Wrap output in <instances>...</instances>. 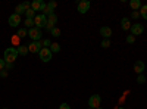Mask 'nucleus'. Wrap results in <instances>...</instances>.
<instances>
[{"label":"nucleus","instance_id":"f257e3e1","mask_svg":"<svg viewBox=\"0 0 147 109\" xmlns=\"http://www.w3.org/2000/svg\"><path fill=\"white\" fill-rule=\"evenodd\" d=\"M18 49L16 47H7V49L5 50V62L7 64H13L16 58H18Z\"/></svg>","mask_w":147,"mask_h":109},{"label":"nucleus","instance_id":"f03ea898","mask_svg":"<svg viewBox=\"0 0 147 109\" xmlns=\"http://www.w3.org/2000/svg\"><path fill=\"white\" fill-rule=\"evenodd\" d=\"M34 25H35V28H46V25H47V16L43 14V15H35V18H34Z\"/></svg>","mask_w":147,"mask_h":109},{"label":"nucleus","instance_id":"7ed1b4c3","mask_svg":"<svg viewBox=\"0 0 147 109\" xmlns=\"http://www.w3.org/2000/svg\"><path fill=\"white\" fill-rule=\"evenodd\" d=\"M100 103H102V97L99 94H93L91 97L88 99V106L91 109H97V108H100Z\"/></svg>","mask_w":147,"mask_h":109},{"label":"nucleus","instance_id":"20e7f679","mask_svg":"<svg viewBox=\"0 0 147 109\" xmlns=\"http://www.w3.org/2000/svg\"><path fill=\"white\" fill-rule=\"evenodd\" d=\"M53 53L50 49H47V47H43V49L40 50V59L43 60V62H50Z\"/></svg>","mask_w":147,"mask_h":109},{"label":"nucleus","instance_id":"39448f33","mask_svg":"<svg viewBox=\"0 0 147 109\" xmlns=\"http://www.w3.org/2000/svg\"><path fill=\"white\" fill-rule=\"evenodd\" d=\"M28 35H30V37L34 40V41H40L41 40V30L40 28H31V30H28Z\"/></svg>","mask_w":147,"mask_h":109},{"label":"nucleus","instance_id":"423d86ee","mask_svg":"<svg viewBox=\"0 0 147 109\" xmlns=\"http://www.w3.org/2000/svg\"><path fill=\"white\" fill-rule=\"evenodd\" d=\"M41 49H43L41 41H32V43L28 44V50H30L31 53H40Z\"/></svg>","mask_w":147,"mask_h":109},{"label":"nucleus","instance_id":"0eeeda50","mask_svg":"<svg viewBox=\"0 0 147 109\" xmlns=\"http://www.w3.org/2000/svg\"><path fill=\"white\" fill-rule=\"evenodd\" d=\"M77 9H78L80 14H85V12H88V9H90V2L88 0H81L77 6Z\"/></svg>","mask_w":147,"mask_h":109},{"label":"nucleus","instance_id":"6e6552de","mask_svg":"<svg viewBox=\"0 0 147 109\" xmlns=\"http://www.w3.org/2000/svg\"><path fill=\"white\" fill-rule=\"evenodd\" d=\"M47 5L43 2V0H34V2L31 3V9L34 10V12H38V10H43L44 7H46Z\"/></svg>","mask_w":147,"mask_h":109},{"label":"nucleus","instance_id":"1a4fd4ad","mask_svg":"<svg viewBox=\"0 0 147 109\" xmlns=\"http://www.w3.org/2000/svg\"><path fill=\"white\" fill-rule=\"evenodd\" d=\"M19 24H21V15L13 14V15L9 16V25H10V27H18Z\"/></svg>","mask_w":147,"mask_h":109},{"label":"nucleus","instance_id":"9d476101","mask_svg":"<svg viewBox=\"0 0 147 109\" xmlns=\"http://www.w3.org/2000/svg\"><path fill=\"white\" fill-rule=\"evenodd\" d=\"M131 31H132V35H140V34H143L144 28H143L141 24H132V25H131Z\"/></svg>","mask_w":147,"mask_h":109},{"label":"nucleus","instance_id":"9b49d317","mask_svg":"<svg viewBox=\"0 0 147 109\" xmlns=\"http://www.w3.org/2000/svg\"><path fill=\"white\" fill-rule=\"evenodd\" d=\"M144 68H146V65H144V62H141V60H137V62L134 64V71H136L137 74H143Z\"/></svg>","mask_w":147,"mask_h":109},{"label":"nucleus","instance_id":"f8f14e48","mask_svg":"<svg viewBox=\"0 0 147 109\" xmlns=\"http://www.w3.org/2000/svg\"><path fill=\"white\" fill-rule=\"evenodd\" d=\"M100 35H103L105 39H110V35H112V30L109 27H102L100 28Z\"/></svg>","mask_w":147,"mask_h":109},{"label":"nucleus","instance_id":"ddd939ff","mask_svg":"<svg viewBox=\"0 0 147 109\" xmlns=\"http://www.w3.org/2000/svg\"><path fill=\"white\" fill-rule=\"evenodd\" d=\"M121 27H122V30H131V22H129V19L128 18H124L121 21Z\"/></svg>","mask_w":147,"mask_h":109},{"label":"nucleus","instance_id":"4468645a","mask_svg":"<svg viewBox=\"0 0 147 109\" xmlns=\"http://www.w3.org/2000/svg\"><path fill=\"white\" fill-rule=\"evenodd\" d=\"M129 6H131L132 10H138V9L141 7V2H140V0H131Z\"/></svg>","mask_w":147,"mask_h":109},{"label":"nucleus","instance_id":"2eb2a0df","mask_svg":"<svg viewBox=\"0 0 147 109\" xmlns=\"http://www.w3.org/2000/svg\"><path fill=\"white\" fill-rule=\"evenodd\" d=\"M56 22H57V16H56L55 14H52V15H49V16H47V24H50V25H55Z\"/></svg>","mask_w":147,"mask_h":109},{"label":"nucleus","instance_id":"dca6fc26","mask_svg":"<svg viewBox=\"0 0 147 109\" xmlns=\"http://www.w3.org/2000/svg\"><path fill=\"white\" fill-rule=\"evenodd\" d=\"M28 52H30V50H28V46H19V47H18V53L22 55V56H25Z\"/></svg>","mask_w":147,"mask_h":109},{"label":"nucleus","instance_id":"f3484780","mask_svg":"<svg viewBox=\"0 0 147 109\" xmlns=\"http://www.w3.org/2000/svg\"><path fill=\"white\" fill-rule=\"evenodd\" d=\"M16 35H18L19 39H24V37H27V35H28V31H27V28H21V30H18Z\"/></svg>","mask_w":147,"mask_h":109},{"label":"nucleus","instance_id":"a211bd4d","mask_svg":"<svg viewBox=\"0 0 147 109\" xmlns=\"http://www.w3.org/2000/svg\"><path fill=\"white\" fill-rule=\"evenodd\" d=\"M50 50H52V53H57V52H60V46H59V43H52Z\"/></svg>","mask_w":147,"mask_h":109},{"label":"nucleus","instance_id":"6ab92c4d","mask_svg":"<svg viewBox=\"0 0 147 109\" xmlns=\"http://www.w3.org/2000/svg\"><path fill=\"white\" fill-rule=\"evenodd\" d=\"M140 16H143L144 19H147V5L140 7Z\"/></svg>","mask_w":147,"mask_h":109},{"label":"nucleus","instance_id":"aec40b11","mask_svg":"<svg viewBox=\"0 0 147 109\" xmlns=\"http://www.w3.org/2000/svg\"><path fill=\"white\" fill-rule=\"evenodd\" d=\"M15 14L16 15H22V14H25V7H24L22 5H18L16 9H15Z\"/></svg>","mask_w":147,"mask_h":109},{"label":"nucleus","instance_id":"412c9836","mask_svg":"<svg viewBox=\"0 0 147 109\" xmlns=\"http://www.w3.org/2000/svg\"><path fill=\"white\" fill-rule=\"evenodd\" d=\"M25 28H28V30L34 28V19H30V18L25 19Z\"/></svg>","mask_w":147,"mask_h":109},{"label":"nucleus","instance_id":"4be33fe9","mask_svg":"<svg viewBox=\"0 0 147 109\" xmlns=\"http://www.w3.org/2000/svg\"><path fill=\"white\" fill-rule=\"evenodd\" d=\"M25 15H27V18H30V19H34V18H35V12H34L32 9H28V10L25 12Z\"/></svg>","mask_w":147,"mask_h":109},{"label":"nucleus","instance_id":"5701e85b","mask_svg":"<svg viewBox=\"0 0 147 109\" xmlns=\"http://www.w3.org/2000/svg\"><path fill=\"white\" fill-rule=\"evenodd\" d=\"M50 34H52V35H53V37H59V35H60V30H59V28H56V27H55V28H53V30H52V31H50Z\"/></svg>","mask_w":147,"mask_h":109},{"label":"nucleus","instance_id":"b1692460","mask_svg":"<svg viewBox=\"0 0 147 109\" xmlns=\"http://www.w3.org/2000/svg\"><path fill=\"white\" fill-rule=\"evenodd\" d=\"M56 6H57V3H56V2H50V3H47V7L50 9L52 12L55 10V7H56Z\"/></svg>","mask_w":147,"mask_h":109},{"label":"nucleus","instance_id":"393cba45","mask_svg":"<svg viewBox=\"0 0 147 109\" xmlns=\"http://www.w3.org/2000/svg\"><path fill=\"white\" fill-rule=\"evenodd\" d=\"M41 44H43L44 47H47V49H49V47H50V46H52V43H50V40H47V39H46V40H43V41H41Z\"/></svg>","mask_w":147,"mask_h":109},{"label":"nucleus","instance_id":"a878e982","mask_svg":"<svg viewBox=\"0 0 147 109\" xmlns=\"http://www.w3.org/2000/svg\"><path fill=\"white\" fill-rule=\"evenodd\" d=\"M137 83H140V84L146 83V77H144L143 74H140V75H138V78H137Z\"/></svg>","mask_w":147,"mask_h":109},{"label":"nucleus","instance_id":"bb28decb","mask_svg":"<svg viewBox=\"0 0 147 109\" xmlns=\"http://www.w3.org/2000/svg\"><path fill=\"white\" fill-rule=\"evenodd\" d=\"M134 41H136V37H134V35H128V37H127V43L132 44Z\"/></svg>","mask_w":147,"mask_h":109},{"label":"nucleus","instance_id":"cd10ccee","mask_svg":"<svg viewBox=\"0 0 147 109\" xmlns=\"http://www.w3.org/2000/svg\"><path fill=\"white\" fill-rule=\"evenodd\" d=\"M102 46H103V47H109V46H110V40H109V39H105V40L102 41Z\"/></svg>","mask_w":147,"mask_h":109},{"label":"nucleus","instance_id":"c85d7f7f","mask_svg":"<svg viewBox=\"0 0 147 109\" xmlns=\"http://www.w3.org/2000/svg\"><path fill=\"white\" fill-rule=\"evenodd\" d=\"M137 18H140V12L132 10V19H137Z\"/></svg>","mask_w":147,"mask_h":109},{"label":"nucleus","instance_id":"c756f323","mask_svg":"<svg viewBox=\"0 0 147 109\" xmlns=\"http://www.w3.org/2000/svg\"><path fill=\"white\" fill-rule=\"evenodd\" d=\"M5 65H6L5 59H0V71H3V69H5Z\"/></svg>","mask_w":147,"mask_h":109},{"label":"nucleus","instance_id":"7c9ffc66","mask_svg":"<svg viewBox=\"0 0 147 109\" xmlns=\"http://www.w3.org/2000/svg\"><path fill=\"white\" fill-rule=\"evenodd\" d=\"M12 43H13L15 46L19 43V37H18V35H15V37H12Z\"/></svg>","mask_w":147,"mask_h":109},{"label":"nucleus","instance_id":"2f4dec72","mask_svg":"<svg viewBox=\"0 0 147 109\" xmlns=\"http://www.w3.org/2000/svg\"><path fill=\"white\" fill-rule=\"evenodd\" d=\"M59 109H71V106L68 103H62V105L59 106Z\"/></svg>","mask_w":147,"mask_h":109},{"label":"nucleus","instance_id":"473e14b6","mask_svg":"<svg viewBox=\"0 0 147 109\" xmlns=\"http://www.w3.org/2000/svg\"><path fill=\"white\" fill-rule=\"evenodd\" d=\"M5 68H6V69H12V68H13V64H7V62H6Z\"/></svg>","mask_w":147,"mask_h":109},{"label":"nucleus","instance_id":"72a5a7b5","mask_svg":"<svg viewBox=\"0 0 147 109\" xmlns=\"http://www.w3.org/2000/svg\"><path fill=\"white\" fill-rule=\"evenodd\" d=\"M0 77H7V72L3 69V71H0Z\"/></svg>","mask_w":147,"mask_h":109},{"label":"nucleus","instance_id":"f704fd0d","mask_svg":"<svg viewBox=\"0 0 147 109\" xmlns=\"http://www.w3.org/2000/svg\"><path fill=\"white\" fill-rule=\"evenodd\" d=\"M118 109H125V108H118Z\"/></svg>","mask_w":147,"mask_h":109},{"label":"nucleus","instance_id":"c9c22d12","mask_svg":"<svg viewBox=\"0 0 147 109\" xmlns=\"http://www.w3.org/2000/svg\"><path fill=\"white\" fill-rule=\"evenodd\" d=\"M97 109H102V108H97Z\"/></svg>","mask_w":147,"mask_h":109},{"label":"nucleus","instance_id":"e433bc0d","mask_svg":"<svg viewBox=\"0 0 147 109\" xmlns=\"http://www.w3.org/2000/svg\"><path fill=\"white\" fill-rule=\"evenodd\" d=\"M88 109H91V108H88Z\"/></svg>","mask_w":147,"mask_h":109}]
</instances>
